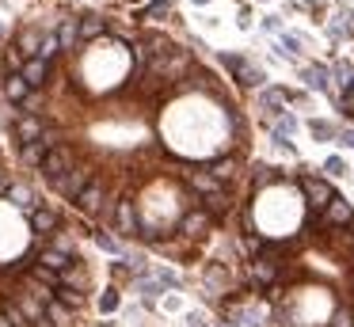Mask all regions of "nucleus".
Returning <instances> with one entry per match:
<instances>
[{"mask_svg": "<svg viewBox=\"0 0 354 327\" xmlns=\"http://www.w3.org/2000/svg\"><path fill=\"white\" fill-rule=\"evenodd\" d=\"M331 327H351V316H346V312H335V324Z\"/></svg>", "mask_w": 354, "mask_h": 327, "instance_id": "nucleus-37", "label": "nucleus"}, {"mask_svg": "<svg viewBox=\"0 0 354 327\" xmlns=\"http://www.w3.org/2000/svg\"><path fill=\"white\" fill-rule=\"evenodd\" d=\"M8 198H12V205H16V209H24V213H27V217H31V213L39 209V202H35L31 187H24V183H12Z\"/></svg>", "mask_w": 354, "mask_h": 327, "instance_id": "nucleus-12", "label": "nucleus"}, {"mask_svg": "<svg viewBox=\"0 0 354 327\" xmlns=\"http://www.w3.org/2000/svg\"><path fill=\"white\" fill-rule=\"evenodd\" d=\"M187 183H191L198 194H209V198H214V194H225L221 183H217L214 175H206V171H187Z\"/></svg>", "mask_w": 354, "mask_h": 327, "instance_id": "nucleus-14", "label": "nucleus"}, {"mask_svg": "<svg viewBox=\"0 0 354 327\" xmlns=\"http://www.w3.org/2000/svg\"><path fill=\"white\" fill-rule=\"evenodd\" d=\"M252 274L259 281H274V263H270V259H255L252 263Z\"/></svg>", "mask_w": 354, "mask_h": 327, "instance_id": "nucleus-24", "label": "nucleus"}, {"mask_svg": "<svg viewBox=\"0 0 354 327\" xmlns=\"http://www.w3.org/2000/svg\"><path fill=\"white\" fill-rule=\"evenodd\" d=\"M282 46H286L282 53H297V50H301V42H297V38H293V35H286V38H282Z\"/></svg>", "mask_w": 354, "mask_h": 327, "instance_id": "nucleus-34", "label": "nucleus"}, {"mask_svg": "<svg viewBox=\"0 0 354 327\" xmlns=\"http://www.w3.org/2000/svg\"><path fill=\"white\" fill-rule=\"evenodd\" d=\"M4 95H8L12 103H27V99H31V84H27L19 73H8V80H4Z\"/></svg>", "mask_w": 354, "mask_h": 327, "instance_id": "nucleus-11", "label": "nucleus"}, {"mask_svg": "<svg viewBox=\"0 0 354 327\" xmlns=\"http://www.w3.org/2000/svg\"><path fill=\"white\" fill-rule=\"evenodd\" d=\"M263 106H267L270 114H278L282 111V95H278V91H263Z\"/></svg>", "mask_w": 354, "mask_h": 327, "instance_id": "nucleus-29", "label": "nucleus"}, {"mask_svg": "<svg viewBox=\"0 0 354 327\" xmlns=\"http://www.w3.org/2000/svg\"><path fill=\"white\" fill-rule=\"evenodd\" d=\"M95 243H100L103 251H111V255H118V251H122V243H118L115 236H107V232H95Z\"/></svg>", "mask_w": 354, "mask_h": 327, "instance_id": "nucleus-27", "label": "nucleus"}, {"mask_svg": "<svg viewBox=\"0 0 354 327\" xmlns=\"http://www.w3.org/2000/svg\"><path fill=\"white\" fill-rule=\"evenodd\" d=\"M141 293H145V297H149V301H153V297H156V293H160V286H153V281H141Z\"/></svg>", "mask_w": 354, "mask_h": 327, "instance_id": "nucleus-35", "label": "nucleus"}, {"mask_svg": "<svg viewBox=\"0 0 354 327\" xmlns=\"http://www.w3.org/2000/svg\"><path fill=\"white\" fill-rule=\"evenodd\" d=\"M57 53H62V42H57V30H46V35H42V46H39V57H42V61H54Z\"/></svg>", "mask_w": 354, "mask_h": 327, "instance_id": "nucleus-22", "label": "nucleus"}, {"mask_svg": "<svg viewBox=\"0 0 354 327\" xmlns=\"http://www.w3.org/2000/svg\"><path fill=\"white\" fill-rule=\"evenodd\" d=\"M57 225H62V217H57L54 205H39V209L31 213V232H35V236H50V232H57Z\"/></svg>", "mask_w": 354, "mask_h": 327, "instance_id": "nucleus-6", "label": "nucleus"}, {"mask_svg": "<svg viewBox=\"0 0 354 327\" xmlns=\"http://www.w3.org/2000/svg\"><path fill=\"white\" fill-rule=\"evenodd\" d=\"M39 263H42V266H50L54 274H65L73 263H77V259H73L69 251H62V247H54V243H50V247H42V251H39Z\"/></svg>", "mask_w": 354, "mask_h": 327, "instance_id": "nucleus-9", "label": "nucleus"}, {"mask_svg": "<svg viewBox=\"0 0 354 327\" xmlns=\"http://www.w3.org/2000/svg\"><path fill=\"white\" fill-rule=\"evenodd\" d=\"M39 46H42L39 30H24V35H19V42H16V50H24V57L31 61V57H39Z\"/></svg>", "mask_w": 354, "mask_h": 327, "instance_id": "nucleus-20", "label": "nucleus"}, {"mask_svg": "<svg viewBox=\"0 0 354 327\" xmlns=\"http://www.w3.org/2000/svg\"><path fill=\"white\" fill-rule=\"evenodd\" d=\"M50 149H57L54 133H42L39 141H31V144H24V149H19V160H24L27 167H42V160H46Z\"/></svg>", "mask_w": 354, "mask_h": 327, "instance_id": "nucleus-4", "label": "nucleus"}, {"mask_svg": "<svg viewBox=\"0 0 354 327\" xmlns=\"http://www.w3.org/2000/svg\"><path fill=\"white\" fill-rule=\"evenodd\" d=\"M88 183H92V171H88V167H73L62 183H54V190H57V194H65L69 202H77V198L84 194Z\"/></svg>", "mask_w": 354, "mask_h": 327, "instance_id": "nucleus-3", "label": "nucleus"}, {"mask_svg": "<svg viewBox=\"0 0 354 327\" xmlns=\"http://www.w3.org/2000/svg\"><path fill=\"white\" fill-rule=\"evenodd\" d=\"M328 171H331V175H343V160L331 156V160H328Z\"/></svg>", "mask_w": 354, "mask_h": 327, "instance_id": "nucleus-36", "label": "nucleus"}, {"mask_svg": "<svg viewBox=\"0 0 354 327\" xmlns=\"http://www.w3.org/2000/svg\"><path fill=\"white\" fill-rule=\"evenodd\" d=\"M278 179V171H274V167H267V164H263V167H255V187H267V183H274Z\"/></svg>", "mask_w": 354, "mask_h": 327, "instance_id": "nucleus-28", "label": "nucleus"}, {"mask_svg": "<svg viewBox=\"0 0 354 327\" xmlns=\"http://www.w3.org/2000/svg\"><path fill=\"white\" fill-rule=\"evenodd\" d=\"M103 202H107V190H103L100 179H92V183L84 187V194L77 198V209H84V213H103Z\"/></svg>", "mask_w": 354, "mask_h": 327, "instance_id": "nucleus-7", "label": "nucleus"}, {"mask_svg": "<svg viewBox=\"0 0 354 327\" xmlns=\"http://www.w3.org/2000/svg\"><path fill=\"white\" fill-rule=\"evenodd\" d=\"M100 308H103V312H115V308H118V293H115V289H107V297L100 301Z\"/></svg>", "mask_w": 354, "mask_h": 327, "instance_id": "nucleus-30", "label": "nucleus"}, {"mask_svg": "<svg viewBox=\"0 0 354 327\" xmlns=\"http://www.w3.org/2000/svg\"><path fill=\"white\" fill-rule=\"evenodd\" d=\"M194 4H206V0H194Z\"/></svg>", "mask_w": 354, "mask_h": 327, "instance_id": "nucleus-41", "label": "nucleus"}, {"mask_svg": "<svg viewBox=\"0 0 354 327\" xmlns=\"http://www.w3.org/2000/svg\"><path fill=\"white\" fill-rule=\"evenodd\" d=\"M232 171H236V167H232V160H217V164L209 167V175H214L217 183H221V179H232Z\"/></svg>", "mask_w": 354, "mask_h": 327, "instance_id": "nucleus-25", "label": "nucleus"}, {"mask_svg": "<svg viewBox=\"0 0 354 327\" xmlns=\"http://www.w3.org/2000/svg\"><path fill=\"white\" fill-rule=\"evenodd\" d=\"M343 144H354V133H343Z\"/></svg>", "mask_w": 354, "mask_h": 327, "instance_id": "nucleus-40", "label": "nucleus"}, {"mask_svg": "<svg viewBox=\"0 0 354 327\" xmlns=\"http://www.w3.org/2000/svg\"><path fill=\"white\" fill-rule=\"evenodd\" d=\"M324 225H354V209L351 202H343V198H331V205L324 209Z\"/></svg>", "mask_w": 354, "mask_h": 327, "instance_id": "nucleus-10", "label": "nucleus"}, {"mask_svg": "<svg viewBox=\"0 0 354 327\" xmlns=\"http://www.w3.org/2000/svg\"><path fill=\"white\" fill-rule=\"evenodd\" d=\"M111 221H115V228L122 236H141V225H138V209H133L130 198H122V202L111 209Z\"/></svg>", "mask_w": 354, "mask_h": 327, "instance_id": "nucleus-2", "label": "nucleus"}, {"mask_svg": "<svg viewBox=\"0 0 354 327\" xmlns=\"http://www.w3.org/2000/svg\"><path fill=\"white\" fill-rule=\"evenodd\" d=\"M12 190V171L8 167H0V194H8Z\"/></svg>", "mask_w": 354, "mask_h": 327, "instance_id": "nucleus-32", "label": "nucleus"}, {"mask_svg": "<svg viewBox=\"0 0 354 327\" xmlns=\"http://www.w3.org/2000/svg\"><path fill=\"white\" fill-rule=\"evenodd\" d=\"M225 65H229V68H236V73H240V84H248V88H252V84H259V80H263V76L255 73V68L248 65L244 57H225Z\"/></svg>", "mask_w": 354, "mask_h": 327, "instance_id": "nucleus-18", "label": "nucleus"}, {"mask_svg": "<svg viewBox=\"0 0 354 327\" xmlns=\"http://www.w3.org/2000/svg\"><path fill=\"white\" fill-rule=\"evenodd\" d=\"M171 8H168V0H153V4H149V15H168Z\"/></svg>", "mask_w": 354, "mask_h": 327, "instance_id": "nucleus-31", "label": "nucleus"}, {"mask_svg": "<svg viewBox=\"0 0 354 327\" xmlns=\"http://www.w3.org/2000/svg\"><path fill=\"white\" fill-rule=\"evenodd\" d=\"M73 167H77V164H73V149H69V144H57V149H50V152H46V160H42L39 171H42V179L62 183L65 175L73 171Z\"/></svg>", "mask_w": 354, "mask_h": 327, "instance_id": "nucleus-1", "label": "nucleus"}, {"mask_svg": "<svg viewBox=\"0 0 354 327\" xmlns=\"http://www.w3.org/2000/svg\"><path fill=\"white\" fill-rule=\"evenodd\" d=\"M62 286H65V289H77V293H84V289H88V270H84L80 263H73L69 270L62 274Z\"/></svg>", "mask_w": 354, "mask_h": 327, "instance_id": "nucleus-17", "label": "nucleus"}, {"mask_svg": "<svg viewBox=\"0 0 354 327\" xmlns=\"http://www.w3.org/2000/svg\"><path fill=\"white\" fill-rule=\"evenodd\" d=\"M19 76H24V80L31 84V91H35V88H42V84H50V61H42V57H31V61H24V68H19Z\"/></svg>", "mask_w": 354, "mask_h": 327, "instance_id": "nucleus-8", "label": "nucleus"}, {"mask_svg": "<svg viewBox=\"0 0 354 327\" xmlns=\"http://www.w3.org/2000/svg\"><path fill=\"white\" fill-rule=\"evenodd\" d=\"M57 301H62L65 304V308H73V312H77L80 308V304H84V293H77V289H57Z\"/></svg>", "mask_w": 354, "mask_h": 327, "instance_id": "nucleus-23", "label": "nucleus"}, {"mask_svg": "<svg viewBox=\"0 0 354 327\" xmlns=\"http://www.w3.org/2000/svg\"><path fill=\"white\" fill-rule=\"evenodd\" d=\"M346 95H354V76H351V80H346Z\"/></svg>", "mask_w": 354, "mask_h": 327, "instance_id": "nucleus-39", "label": "nucleus"}, {"mask_svg": "<svg viewBox=\"0 0 354 327\" xmlns=\"http://www.w3.org/2000/svg\"><path fill=\"white\" fill-rule=\"evenodd\" d=\"M301 187H305V198H308L313 209H328L331 198H335V190H331L324 179H301Z\"/></svg>", "mask_w": 354, "mask_h": 327, "instance_id": "nucleus-5", "label": "nucleus"}, {"mask_svg": "<svg viewBox=\"0 0 354 327\" xmlns=\"http://www.w3.org/2000/svg\"><path fill=\"white\" fill-rule=\"evenodd\" d=\"M46 319H50L54 327H62V324H69V319H73V308H65V304L54 297V301L46 304Z\"/></svg>", "mask_w": 354, "mask_h": 327, "instance_id": "nucleus-21", "label": "nucleus"}, {"mask_svg": "<svg viewBox=\"0 0 354 327\" xmlns=\"http://www.w3.org/2000/svg\"><path fill=\"white\" fill-rule=\"evenodd\" d=\"M42 133H46V129H42L39 118H19V122H16V141H19V149H24V144H31V141H39Z\"/></svg>", "mask_w": 354, "mask_h": 327, "instance_id": "nucleus-13", "label": "nucleus"}, {"mask_svg": "<svg viewBox=\"0 0 354 327\" xmlns=\"http://www.w3.org/2000/svg\"><path fill=\"white\" fill-rule=\"evenodd\" d=\"M305 80H308V88H328V68H308Z\"/></svg>", "mask_w": 354, "mask_h": 327, "instance_id": "nucleus-26", "label": "nucleus"}, {"mask_svg": "<svg viewBox=\"0 0 354 327\" xmlns=\"http://www.w3.org/2000/svg\"><path fill=\"white\" fill-rule=\"evenodd\" d=\"M103 30H107V23H103V15H84V19H80V38H84V42H92V38H100Z\"/></svg>", "mask_w": 354, "mask_h": 327, "instance_id": "nucleus-19", "label": "nucleus"}, {"mask_svg": "<svg viewBox=\"0 0 354 327\" xmlns=\"http://www.w3.org/2000/svg\"><path fill=\"white\" fill-rule=\"evenodd\" d=\"M209 225H214V217H209V213H202V209H194V213H187V217H183V225H179V228H183L187 236H202Z\"/></svg>", "mask_w": 354, "mask_h": 327, "instance_id": "nucleus-15", "label": "nucleus"}, {"mask_svg": "<svg viewBox=\"0 0 354 327\" xmlns=\"http://www.w3.org/2000/svg\"><path fill=\"white\" fill-rule=\"evenodd\" d=\"M57 42H62V50H73V46L80 42V19H62V27H57Z\"/></svg>", "mask_w": 354, "mask_h": 327, "instance_id": "nucleus-16", "label": "nucleus"}, {"mask_svg": "<svg viewBox=\"0 0 354 327\" xmlns=\"http://www.w3.org/2000/svg\"><path fill=\"white\" fill-rule=\"evenodd\" d=\"M313 133H316V137H331L335 129H331L328 122H313Z\"/></svg>", "mask_w": 354, "mask_h": 327, "instance_id": "nucleus-33", "label": "nucleus"}, {"mask_svg": "<svg viewBox=\"0 0 354 327\" xmlns=\"http://www.w3.org/2000/svg\"><path fill=\"white\" fill-rule=\"evenodd\" d=\"M187 324H191V327H206V319H202V316H191Z\"/></svg>", "mask_w": 354, "mask_h": 327, "instance_id": "nucleus-38", "label": "nucleus"}]
</instances>
